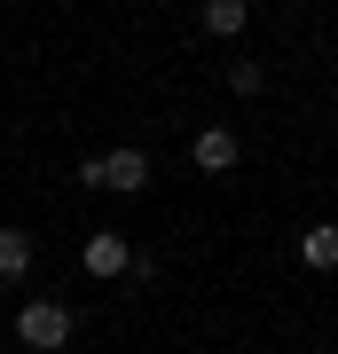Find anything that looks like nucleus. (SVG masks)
I'll return each instance as SVG.
<instances>
[{
	"label": "nucleus",
	"mask_w": 338,
	"mask_h": 354,
	"mask_svg": "<svg viewBox=\"0 0 338 354\" xmlns=\"http://www.w3.org/2000/svg\"><path fill=\"white\" fill-rule=\"evenodd\" d=\"M16 339H24V346H39V354L71 346V307H63V299H32L24 315H16Z\"/></svg>",
	"instance_id": "f03ea898"
},
{
	"label": "nucleus",
	"mask_w": 338,
	"mask_h": 354,
	"mask_svg": "<svg viewBox=\"0 0 338 354\" xmlns=\"http://www.w3.org/2000/svg\"><path fill=\"white\" fill-rule=\"evenodd\" d=\"M32 260H39V244L24 236V228H0V276H8V283H16V276H24V268H32Z\"/></svg>",
	"instance_id": "0eeeda50"
},
{
	"label": "nucleus",
	"mask_w": 338,
	"mask_h": 354,
	"mask_svg": "<svg viewBox=\"0 0 338 354\" xmlns=\"http://www.w3.org/2000/svg\"><path fill=\"white\" fill-rule=\"evenodd\" d=\"M79 181H87V189H118V197H134V189H150V158H142V150L87 158V165H79Z\"/></svg>",
	"instance_id": "f257e3e1"
},
{
	"label": "nucleus",
	"mask_w": 338,
	"mask_h": 354,
	"mask_svg": "<svg viewBox=\"0 0 338 354\" xmlns=\"http://www.w3.org/2000/svg\"><path fill=\"white\" fill-rule=\"evenodd\" d=\"M189 158H197V174H228V165L244 158V142L228 134V127H205L197 142H189Z\"/></svg>",
	"instance_id": "20e7f679"
},
{
	"label": "nucleus",
	"mask_w": 338,
	"mask_h": 354,
	"mask_svg": "<svg viewBox=\"0 0 338 354\" xmlns=\"http://www.w3.org/2000/svg\"><path fill=\"white\" fill-rule=\"evenodd\" d=\"M197 24L213 32V39H236V32L252 24V8H244V0H205V16H197Z\"/></svg>",
	"instance_id": "39448f33"
},
{
	"label": "nucleus",
	"mask_w": 338,
	"mask_h": 354,
	"mask_svg": "<svg viewBox=\"0 0 338 354\" xmlns=\"http://www.w3.org/2000/svg\"><path fill=\"white\" fill-rule=\"evenodd\" d=\"M299 260L314 268V276H330V268H338V228L323 221V228H307V236H299Z\"/></svg>",
	"instance_id": "423d86ee"
},
{
	"label": "nucleus",
	"mask_w": 338,
	"mask_h": 354,
	"mask_svg": "<svg viewBox=\"0 0 338 354\" xmlns=\"http://www.w3.org/2000/svg\"><path fill=\"white\" fill-rule=\"evenodd\" d=\"M228 87H236V95H260L267 71H260V64H236V71H228Z\"/></svg>",
	"instance_id": "6e6552de"
},
{
	"label": "nucleus",
	"mask_w": 338,
	"mask_h": 354,
	"mask_svg": "<svg viewBox=\"0 0 338 354\" xmlns=\"http://www.w3.org/2000/svg\"><path fill=\"white\" fill-rule=\"evenodd\" d=\"M134 244H126L118 236V228H95V236H87V276H134Z\"/></svg>",
	"instance_id": "7ed1b4c3"
}]
</instances>
